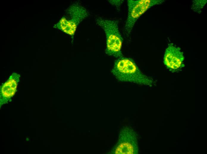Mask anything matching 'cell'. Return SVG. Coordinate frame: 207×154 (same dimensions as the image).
<instances>
[{
    "instance_id": "2",
    "label": "cell",
    "mask_w": 207,
    "mask_h": 154,
    "mask_svg": "<svg viewBox=\"0 0 207 154\" xmlns=\"http://www.w3.org/2000/svg\"><path fill=\"white\" fill-rule=\"evenodd\" d=\"M95 22L106 34V53L118 58L123 57L121 50L123 39L119 30L118 21L99 17L96 18Z\"/></svg>"
},
{
    "instance_id": "1",
    "label": "cell",
    "mask_w": 207,
    "mask_h": 154,
    "mask_svg": "<svg viewBox=\"0 0 207 154\" xmlns=\"http://www.w3.org/2000/svg\"><path fill=\"white\" fill-rule=\"evenodd\" d=\"M111 72L120 81L149 86L154 82L152 78L141 71L132 60L124 57L115 60Z\"/></svg>"
},
{
    "instance_id": "3",
    "label": "cell",
    "mask_w": 207,
    "mask_h": 154,
    "mask_svg": "<svg viewBox=\"0 0 207 154\" xmlns=\"http://www.w3.org/2000/svg\"><path fill=\"white\" fill-rule=\"evenodd\" d=\"M89 15L84 7L78 3L70 6L66 11V15L63 17L55 27L71 36L73 38L79 23Z\"/></svg>"
},
{
    "instance_id": "5",
    "label": "cell",
    "mask_w": 207,
    "mask_h": 154,
    "mask_svg": "<svg viewBox=\"0 0 207 154\" xmlns=\"http://www.w3.org/2000/svg\"><path fill=\"white\" fill-rule=\"evenodd\" d=\"M161 0H128V14L124 30L127 35L130 34L138 19L151 7L161 3Z\"/></svg>"
},
{
    "instance_id": "7",
    "label": "cell",
    "mask_w": 207,
    "mask_h": 154,
    "mask_svg": "<svg viewBox=\"0 0 207 154\" xmlns=\"http://www.w3.org/2000/svg\"><path fill=\"white\" fill-rule=\"evenodd\" d=\"M20 76L13 73L9 79L3 85L1 89V101H7L15 94L19 81Z\"/></svg>"
},
{
    "instance_id": "4",
    "label": "cell",
    "mask_w": 207,
    "mask_h": 154,
    "mask_svg": "<svg viewBox=\"0 0 207 154\" xmlns=\"http://www.w3.org/2000/svg\"><path fill=\"white\" fill-rule=\"evenodd\" d=\"M137 136L131 127L126 126L120 129L117 142L110 154H136L138 153Z\"/></svg>"
},
{
    "instance_id": "6",
    "label": "cell",
    "mask_w": 207,
    "mask_h": 154,
    "mask_svg": "<svg viewBox=\"0 0 207 154\" xmlns=\"http://www.w3.org/2000/svg\"><path fill=\"white\" fill-rule=\"evenodd\" d=\"M184 58L180 48L171 44L166 49L163 62L167 68L174 73L179 71L184 66Z\"/></svg>"
}]
</instances>
